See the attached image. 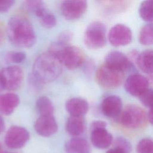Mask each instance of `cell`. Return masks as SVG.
Wrapping results in <instances>:
<instances>
[{"label":"cell","instance_id":"cell-1","mask_svg":"<svg viewBox=\"0 0 153 153\" xmlns=\"http://www.w3.org/2000/svg\"><path fill=\"white\" fill-rule=\"evenodd\" d=\"M7 33L10 41L15 45L29 48L36 42V38L30 22L20 16L12 17L8 21Z\"/></svg>","mask_w":153,"mask_h":153},{"label":"cell","instance_id":"cell-2","mask_svg":"<svg viewBox=\"0 0 153 153\" xmlns=\"http://www.w3.org/2000/svg\"><path fill=\"white\" fill-rule=\"evenodd\" d=\"M48 53L69 69H76L82 65L85 54L79 48L56 41L51 44Z\"/></svg>","mask_w":153,"mask_h":153},{"label":"cell","instance_id":"cell-3","mask_svg":"<svg viewBox=\"0 0 153 153\" xmlns=\"http://www.w3.org/2000/svg\"><path fill=\"white\" fill-rule=\"evenodd\" d=\"M61 72V63L49 53L39 55L33 65L32 75L42 84L56 79Z\"/></svg>","mask_w":153,"mask_h":153},{"label":"cell","instance_id":"cell-4","mask_svg":"<svg viewBox=\"0 0 153 153\" xmlns=\"http://www.w3.org/2000/svg\"><path fill=\"white\" fill-rule=\"evenodd\" d=\"M117 119L126 128L138 129L146 124L148 117L145 111L140 106L129 105L124 108Z\"/></svg>","mask_w":153,"mask_h":153},{"label":"cell","instance_id":"cell-5","mask_svg":"<svg viewBox=\"0 0 153 153\" xmlns=\"http://www.w3.org/2000/svg\"><path fill=\"white\" fill-rule=\"evenodd\" d=\"M85 45L93 50H97L105 46L106 42V27L100 22L91 23L86 29L84 35Z\"/></svg>","mask_w":153,"mask_h":153},{"label":"cell","instance_id":"cell-6","mask_svg":"<svg viewBox=\"0 0 153 153\" xmlns=\"http://www.w3.org/2000/svg\"><path fill=\"white\" fill-rule=\"evenodd\" d=\"M124 73L112 68L105 63L100 65L96 72V80L102 87L105 88H115L123 82Z\"/></svg>","mask_w":153,"mask_h":153},{"label":"cell","instance_id":"cell-7","mask_svg":"<svg viewBox=\"0 0 153 153\" xmlns=\"http://www.w3.org/2000/svg\"><path fill=\"white\" fill-rule=\"evenodd\" d=\"M0 77L4 89L13 91L17 90L21 86L24 74L22 69L19 66H10L1 70Z\"/></svg>","mask_w":153,"mask_h":153},{"label":"cell","instance_id":"cell-8","mask_svg":"<svg viewBox=\"0 0 153 153\" xmlns=\"http://www.w3.org/2000/svg\"><path fill=\"white\" fill-rule=\"evenodd\" d=\"M30 138L29 131L24 127L13 126L7 131L4 142L5 145L11 149L22 148Z\"/></svg>","mask_w":153,"mask_h":153},{"label":"cell","instance_id":"cell-9","mask_svg":"<svg viewBox=\"0 0 153 153\" xmlns=\"http://www.w3.org/2000/svg\"><path fill=\"white\" fill-rule=\"evenodd\" d=\"M87 2L84 0H69L63 1L60 5L62 16L67 20L79 19L85 12Z\"/></svg>","mask_w":153,"mask_h":153},{"label":"cell","instance_id":"cell-10","mask_svg":"<svg viewBox=\"0 0 153 153\" xmlns=\"http://www.w3.org/2000/svg\"><path fill=\"white\" fill-rule=\"evenodd\" d=\"M148 78L140 74H133L128 76L124 84L126 91L130 95L139 97L149 86Z\"/></svg>","mask_w":153,"mask_h":153},{"label":"cell","instance_id":"cell-11","mask_svg":"<svg viewBox=\"0 0 153 153\" xmlns=\"http://www.w3.org/2000/svg\"><path fill=\"white\" fill-rule=\"evenodd\" d=\"M108 39L111 44L114 47L124 46L130 44L132 40V32L126 25L117 24L110 29Z\"/></svg>","mask_w":153,"mask_h":153},{"label":"cell","instance_id":"cell-12","mask_svg":"<svg viewBox=\"0 0 153 153\" xmlns=\"http://www.w3.org/2000/svg\"><path fill=\"white\" fill-rule=\"evenodd\" d=\"M105 64L124 73L134 68L133 64L129 58L118 51L109 52L105 57Z\"/></svg>","mask_w":153,"mask_h":153},{"label":"cell","instance_id":"cell-13","mask_svg":"<svg viewBox=\"0 0 153 153\" xmlns=\"http://www.w3.org/2000/svg\"><path fill=\"white\" fill-rule=\"evenodd\" d=\"M100 108L105 116L117 119L123 111V102L118 96L110 95L103 99Z\"/></svg>","mask_w":153,"mask_h":153},{"label":"cell","instance_id":"cell-14","mask_svg":"<svg viewBox=\"0 0 153 153\" xmlns=\"http://www.w3.org/2000/svg\"><path fill=\"white\" fill-rule=\"evenodd\" d=\"M34 128L39 135L49 137L57 131L58 126L53 115H40L35 123Z\"/></svg>","mask_w":153,"mask_h":153},{"label":"cell","instance_id":"cell-15","mask_svg":"<svg viewBox=\"0 0 153 153\" xmlns=\"http://www.w3.org/2000/svg\"><path fill=\"white\" fill-rule=\"evenodd\" d=\"M90 139L95 147L106 149L112 144L113 136L106 128H99L91 130Z\"/></svg>","mask_w":153,"mask_h":153},{"label":"cell","instance_id":"cell-16","mask_svg":"<svg viewBox=\"0 0 153 153\" xmlns=\"http://www.w3.org/2000/svg\"><path fill=\"white\" fill-rule=\"evenodd\" d=\"M65 108L71 116L83 117L88 111V103L86 100L80 97H73L68 100Z\"/></svg>","mask_w":153,"mask_h":153},{"label":"cell","instance_id":"cell-17","mask_svg":"<svg viewBox=\"0 0 153 153\" xmlns=\"http://www.w3.org/2000/svg\"><path fill=\"white\" fill-rule=\"evenodd\" d=\"M20 103L19 97L13 93L0 94V113L5 115L12 114Z\"/></svg>","mask_w":153,"mask_h":153},{"label":"cell","instance_id":"cell-18","mask_svg":"<svg viewBox=\"0 0 153 153\" xmlns=\"http://www.w3.org/2000/svg\"><path fill=\"white\" fill-rule=\"evenodd\" d=\"M67 153H91V149L87 140L82 137H74L65 146Z\"/></svg>","mask_w":153,"mask_h":153},{"label":"cell","instance_id":"cell-19","mask_svg":"<svg viewBox=\"0 0 153 153\" xmlns=\"http://www.w3.org/2000/svg\"><path fill=\"white\" fill-rule=\"evenodd\" d=\"M85 128V122L83 117L71 116L67 120L66 130L67 132L74 136L78 137L82 134Z\"/></svg>","mask_w":153,"mask_h":153},{"label":"cell","instance_id":"cell-20","mask_svg":"<svg viewBox=\"0 0 153 153\" xmlns=\"http://www.w3.org/2000/svg\"><path fill=\"white\" fill-rule=\"evenodd\" d=\"M136 62L142 72L148 75L153 74V50L142 51L138 55Z\"/></svg>","mask_w":153,"mask_h":153},{"label":"cell","instance_id":"cell-21","mask_svg":"<svg viewBox=\"0 0 153 153\" xmlns=\"http://www.w3.org/2000/svg\"><path fill=\"white\" fill-rule=\"evenodd\" d=\"M35 16L38 17L41 24L47 28L53 27L57 23L56 18L53 14L48 11L46 7H44L38 11Z\"/></svg>","mask_w":153,"mask_h":153},{"label":"cell","instance_id":"cell-22","mask_svg":"<svg viewBox=\"0 0 153 153\" xmlns=\"http://www.w3.org/2000/svg\"><path fill=\"white\" fill-rule=\"evenodd\" d=\"M36 106L40 115H53L54 106L47 97H40L36 101Z\"/></svg>","mask_w":153,"mask_h":153},{"label":"cell","instance_id":"cell-23","mask_svg":"<svg viewBox=\"0 0 153 153\" xmlns=\"http://www.w3.org/2000/svg\"><path fill=\"white\" fill-rule=\"evenodd\" d=\"M139 41L143 45L153 44V23L146 24L142 27L139 32Z\"/></svg>","mask_w":153,"mask_h":153},{"label":"cell","instance_id":"cell-24","mask_svg":"<svg viewBox=\"0 0 153 153\" xmlns=\"http://www.w3.org/2000/svg\"><path fill=\"white\" fill-rule=\"evenodd\" d=\"M139 13L141 19L144 21L153 22V1L142 2L139 8Z\"/></svg>","mask_w":153,"mask_h":153},{"label":"cell","instance_id":"cell-25","mask_svg":"<svg viewBox=\"0 0 153 153\" xmlns=\"http://www.w3.org/2000/svg\"><path fill=\"white\" fill-rule=\"evenodd\" d=\"M102 2L105 4L104 5L107 7L108 10L114 13L124 11L128 6V2L124 1H109Z\"/></svg>","mask_w":153,"mask_h":153},{"label":"cell","instance_id":"cell-26","mask_svg":"<svg viewBox=\"0 0 153 153\" xmlns=\"http://www.w3.org/2000/svg\"><path fill=\"white\" fill-rule=\"evenodd\" d=\"M136 153H153V140L149 138L141 139L137 145Z\"/></svg>","mask_w":153,"mask_h":153},{"label":"cell","instance_id":"cell-27","mask_svg":"<svg viewBox=\"0 0 153 153\" xmlns=\"http://www.w3.org/2000/svg\"><path fill=\"white\" fill-rule=\"evenodd\" d=\"M139 99L143 105L150 109L153 108V90L147 89L140 97Z\"/></svg>","mask_w":153,"mask_h":153},{"label":"cell","instance_id":"cell-28","mask_svg":"<svg viewBox=\"0 0 153 153\" xmlns=\"http://www.w3.org/2000/svg\"><path fill=\"white\" fill-rule=\"evenodd\" d=\"M25 7L27 10L35 14L38 10L45 6L44 3L41 1L30 0L25 1Z\"/></svg>","mask_w":153,"mask_h":153},{"label":"cell","instance_id":"cell-29","mask_svg":"<svg viewBox=\"0 0 153 153\" xmlns=\"http://www.w3.org/2000/svg\"><path fill=\"white\" fill-rule=\"evenodd\" d=\"M7 60L10 62L19 63L22 62L26 59V54L22 51H11L7 54Z\"/></svg>","mask_w":153,"mask_h":153},{"label":"cell","instance_id":"cell-30","mask_svg":"<svg viewBox=\"0 0 153 153\" xmlns=\"http://www.w3.org/2000/svg\"><path fill=\"white\" fill-rule=\"evenodd\" d=\"M73 36L74 33L72 31L69 30H66L59 34L57 41L66 45H68L69 43L72 41Z\"/></svg>","mask_w":153,"mask_h":153},{"label":"cell","instance_id":"cell-31","mask_svg":"<svg viewBox=\"0 0 153 153\" xmlns=\"http://www.w3.org/2000/svg\"><path fill=\"white\" fill-rule=\"evenodd\" d=\"M123 149L126 153H130L131 146L130 143L125 138L118 137L115 141V146Z\"/></svg>","mask_w":153,"mask_h":153},{"label":"cell","instance_id":"cell-32","mask_svg":"<svg viewBox=\"0 0 153 153\" xmlns=\"http://www.w3.org/2000/svg\"><path fill=\"white\" fill-rule=\"evenodd\" d=\"M14 2V0H0V13L7 11Z\"/></svg>","mask_w":153,"mask_h":153},{"label":"cell","instance_id":"cell-33","mask_svg":"<svg viewBox=\"0 0 153 153\" xmlns=\"http://www.w3.org/2000/svg\"><path fill=\"white\" fill-rule=\"evenodd\" d=\"M106 123L105 121H100V120L93 121L90 126L91 130L99 128H106Z\"/></svg>","mask_w":153,"mask_h":153},{"label":"cell","instance_id":"cell-34","mask_svg":"<svg viewBox=\"0 0 153 153\" xmlns=\"http://www.w3.org/2000/svg\"><path fill=\"white\" fill-rule=\"evenodd\" d=\"M106 153H126V152L123 149L119 147L114 146V148L109 149Z\"/></svg>","mask_w":153,"mask_h":153},{"label":"cell","instance_id":"cell-35","mask_svg":"<svg viewBox=\"0 0 153 153\" xmlns=\"http://www.w3.org/2000/svg\"><path fill=\"white\" fill-rule=\"evenodd\" d=\"M147 117H148V120L153 126V108L150 109L149 111L147 114Z\"/></svg>","mask_w":153,"mask_h":153},{"label":"cell","instance_id":"cell-36","mask_svg":"<svg viewBox=\"0 0 153 153\" xmlns=\"http://www.w3.org/2000/svg\"><path fill=\"white\" fill-rule=\"evenodd\" d=\"M5 128V125L4 120L0 115V134L4 131Z\"/></svg>","mask_w":153,"mask_h":153},{"label":"cell","instance_id":"cell-37","mask_svg":"<svg viewBox=\"0 0 153 153\" xmlns=\"http://www.w3.org/2000/svg\"><path fill=\"white\" fill-rule=\"evenodd\" d=\"M3 89H4V86H3V84H2V80H1V77H0V91H1Z\"/></svg>","mask_w":153,"mask_h":153},{"label":"cell","instance_id":"cell-38","mask_svg":"<svg viewBox=\"0 0 153 153\" xmlns=\"http://www.w3.org/2000/svg\"><path fill=\"white\" fill-rule=\"evenodd\" d=\"M2 148L1 144L0 143V153H2Z\"/></svg>","mask_w":153,"mask_h":153}]
</instances>
